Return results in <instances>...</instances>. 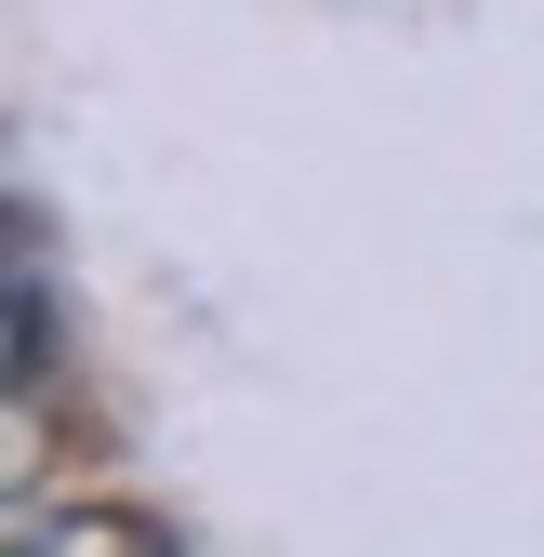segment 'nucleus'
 <instances>
[{
    "instance_id": "nucleus-1",
    "label": "nucleus",
    "mask_w": 544,
    "mask_h": 557,
    "mask_svg": "<svg viewBox=\"0 0 544 557\" xmlns=\"http://www.w3.org/2000/svg\"><path fill=\"white\" fill-rule=\"evenodd\" d=\"M147 557H160V544H147Z\"/></svg>"
}]
</instances>
